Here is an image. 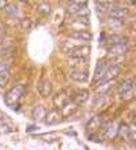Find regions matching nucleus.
Returning a JSON list of instances; mask_svg holds the SVG:
<instances>
[{"label": "nucleus", "instance_id": "obj_22", "mask_svg": "<svg viewBox=\"0 0 136 150\" xmlns=\"http://www.w3.org/2000/svg\"><path fill=\"white\" fill-rule=\"evenodd\" d=\"M8 76H10V72H8V67L6 64L0 63V86H3L4 83L8 81Z\"/></svg>", "mask_w": 136, "mask_h": 150}, {"label": "nucleus", "instance_id": "obj_10", "mask_svg": "<svg viewBox=\"0 0 136 150\" xmlns=\"http://www.w3.org/2000/svg\"><path fill=\"white\" fill-rule=\"evenodd\" d=\"M90 55V47L89 45H79L70 52V57H83V59H89Z\"/></svg>", "mask_w": 136, "mask_h": 150}, {"label": "nucleus", "instance_id": "obj_4", "mask_svg": "<svg viewBox=\"0 0 136 150\" xmlns=\"http://www.w3.org/2000/svg\"><path fill=\"white\" fill-rule=\"evenodd\" d=\"M118 123L117 122H108L102 124V132L108 139H114L118 134Z\"/></svg>", "mask_w": 136, "mask_h": 150}, {"label": "nucleus", "instance_id": "obj_18", "mask_svg": "<svg viewBox=\"0 0 136 150\" xmlns=\"http://www.w3.org/2000/svg\"><path fill=\"white\" fill-rule=\"evenodd\" d=\"M38 90H39V94L42 97H48L52 93V83L49 81H42L38 87Z\"/></svg>", "mask_w": 136, "mask_h": 150}, {"label": "nucleus", "instance_id": "obj_5", "mask_svg": "<svg viewBox=\"0 0 136 150\" xmlns=\"http://www.w3.org/2000/svg\"><path fill=\"white\" fill-rule=\"evenodd\" d=\"M121 67L118 64H112V66H108V68L105 70V74L102 76L101 82H106V81H114L117 75L120 74Z\"/></svg>", "mask_w": 136, "mask_h": 150}, {"label": "nucleus", "instance_id": "obj_1", "mask_svg": "<svg viewBox=\"0 0 136 150\" xmlns=\"http://www.w3.org/2000/svg\"><path fill=\"white\" fill-rule=\"evenodd\" d=\"M23 94H25L23 86H15V87H12L11 90H10L7 94H6V97H4V100H6V104H7V105H10V107L15 105V104L18 103L20 98H22V96H23Z\"/></svg>", "mask_w": 136, "mask_h": 150}, {"label": "nucleus", "instance_id": "obj_27", "mask_svg": "<svg viewBox=\"0 0 136 150\" xmlns=\"http://www.w3.org/2000/svg\"><path fill=\"white\" fill-rule=\"evenodd\" d=\"M7 7V3L6 1H0V8H6Z\"/></svg>", "mask_w": 136, "mask_h": 150}, {"label": "nucleus", "instance_id": "obj_11", "mask_svg": "<svg viewBox=\"0 0 136 150\" xmlns=\"http://www.w3.org/2000/svg\"><path fill=\"white\" fill-rule=\"evenodd\" d=\"M61 113L58 109H51L45 115V123L47 124H57V123L61 122Z\"/></svg>", "mask_w": 136, "mask_h": 150}, {"label": "nucleus", "instance_id": "obj_26", "mask_svg": "<svg viewBox=\"0 0 136 150\" xmlns=\"http://www.w3.org/2000/svg\"><path fill=\"white\" fill-rule=\"evenodd\" d=\"M37 10H38L39 12H42V14H49V12H51V6H48V4H41Z\"/></svg>", "mask_w": 136, "mask_h": 150}, {"label": "nucleus", "instance_id": "obj_14", "mask_svg": "<svg viewBox=\"0 0 136 150\" xmlns=\"http://www.w3.org/2000/svg\"><path fill=\"white\" fill-rule=\"evenodd\" d=\"M114 81H106V82H101L99 85L97 86V89H95V91L97 93H99V94H108L109 91L112 90V87H113V85H114Z\"/></svg>", "mask_w": 136, "mask_h": 150}, {"label": "nucleus", "instance_id": "obj_12", "mask_svg": "<svg viewBox=\"0 0 136 150\" xmlns=\"http://www.w3.org/2000/svg\"><path fill=\"white\" fill-rule=\"evenodd\" d=\"M68 101H71L70 94H67L66 91H58L57 94H54L53 97V103L57 108H63Z\"/></svg>", "mask_w": 136, "mask_h": 150}, {"label": "nucleus", "instance_id": "obj_9", "mask_svg": "<svg viewBox=\"0 0 136 150\" xmlns=\"http://www.w3.org/2000/svg\"><path fill=\"white\" fill-rule=\"evenodd\" d=\"M128 44H114V45H109L108 47L109 53L113 56H123L128 52Z\"/></svg>", "mask_w": 136, "mask_h": 150}, {"label": "nucleus", "instance_id": "obj_16", "mask_svg": "<svg viewBox=\"0 0 136 150\" xmlns=\"http://www.w3.org/2000/svg\"><path fill=\"white\" fill-rule=\"evenodd\" d=\"M120 137H123V138H132L133 135V128L132 127H128L127 124H121V126H118V134Z\"/></svg>", "mask_w": 136, "mask_h": 150}, {"label": "nucleus", "instance_id": "obj_6", "mask_svg": "<svg viewBox=\"0 0 136 150\" xmlns=\"http://www.w3.org/2000/svg\"><path fill=\"white\" fill-rule=\"evenodd\" d=\"M75 40L79 42H89L93 38V34L87 30H75V32L70 33V40Z\"/></svg>", "mask_w": 136, "mask_h": 150}, {"label": "nucleus", "instance_id": "obj_13", "mask_svg": "<svg viewBox=\"0 0 136 150\" xmlns=\"http://www.w3.org/2000/svg\"><path fill=\"white\" fill-rule=\"evenodd\" d=\"M86 7V1H71L67 7V11L72 14V15H76L82 11V8Z\"/></svg>", "mask_w": 136, "mask_h": 150}, {"label": "nucleus", "instance_id": "obj_15", "mask_svg": "<svg viewBox=\"0 0 136 150\" xmlns=\"http://www.w3.org/2000/svg\"><path fill=\"white\" fill-rule=\"evenodd\" d=\"M76 109H78V105H76L74 101H68V103L61 108L60 113H61V116H71L72 113L76 112Z\"/></svg>", "mask_w": 136, "mask_h": 150}, {"label": "nucleus", "instance_id": "obj_2", "mask_svg": "<svg viewBox=\"0 0 136 150\" xmlns=\"http://www.w3.org/2000/svg\"><path fill=\"white\" fill-rule=\"evenodd\" d=\"M106 12H108V15H109V19H116V21L124 19L125 16H128V14H129L128 8L123 7V6H117V4H112L108 8Z\"/></svg>", "mask_w": 136, "mask_h": 150}, {"label": "nucleus", "instance_id": "obj_19", "mask_svg": "<svg viewBox=\"0 0 136 150\" xmlns=\"http://www.w3.org/2000/svg\"><path fill=\"white\" fill-rule=\"evenodd\" d=\"M87 98H89V91L87 90H78L76 94H74V103L76 104V105L85 103Z\"/></svg>", "mask_w": 136, "mask_h": 150}, {"label": "nucleus", "instance_id": "obj_23", "mask_svg": "<svg viewBox=\"0 0 136 150\" xmlns=\"http://www.w3.org/2000/svg\"><path fill=\"white\" fill-rule=\"evenodd\" d=\"M110 45H114V44H128V38L124 36H112L109 40Z\"/></svg>", "mask_w": 136, "mask_h": 150}, {"label": "nucleus", "instance_id": "obj_7", "mask_svg": "<svg viewBox=\"0 0 136 150\" xmlns=\"http://www.w3.org/2000/svg\"><path fill=\"white\" fill-rule=\"evenodd\" d=\"M70 78L75 82L86 83L89 81V72H87V70H74V68H71Z\"/></svg>", "mask_w": 136, "mask_h": 150}, {"label": "nucleus", "instance_id": "obj_25", "mask_svg": "<svg viewBox=\"0 0 136 150\" xmlns=\"http://www.w3.org/2000/svg\"><path fill=\"white\" fill-rule=\"evenodd\" d=\"M6 11H7V14H8V15L15 16L16 14H18V11H19V10H18V7H16V6H14V4H11V6H7V7H6Z\"/></svg>", "mask_w": 136, "mask_h": 150}, {"label": "nucleus", "instance_id": "obj_17", "mask_svg": "<svg viewBox=\"0 0 136 150\" xmlns=\"http://www.w3.org/2000/svg\"><path fill=\"white\" fill-rule=\"evenodd\" d=\"M106 68H108V66H106L105 62H98L97 67H95V74H94V81H101Z\"/></svg>", "mask_w": 136, "mask_h": 150}, {"label": "nucleus", "instance_id": "obj_24", "mask_svg": "<svg viewBox=\"0 0 136 150\" xmlns=\"http://www.w3.org/2000/svg\"><path fill=\"white\" fill-rule=\"evenodd\" d=\"M19 25H20V29H23V30H30V29L33 28V21H31V18H22Z\"/></svg>", "mask_w": 136, "mask_h": 150}, {"label": "nucleus", "instance_id": "obj_8", "mask_svg": "<svg viewBox=\"0 0 136 150\" xmlns=\"http://www.w3.org/2000/svg\"><path fill=\"white\" fill-rule=\"evenodd\" d=\"M89 59H83V57H68V66H71V68L74 70H87L89 66Z\"/></svg>", "mask_w": 136, "mask_h": 150}, {"label": "nucleus", "instance_id": "obj_3", "mask_svg": "<svg viewBox=\"0 0 136 150\" xmlns=\"http://www.w3.org/2000/svg\"><path fill=\"white\" fill-rule=\"evenodd\" d=\"M118 94L123 97V98L128 100V98H132L133 97V81L131 78L125 79L123 82L120 83V86H118Z\"/></svg>", "mask_w": 136, "mask_h": 150}, {"label": "nucleus", "instance_id": "obj_21", "mask_svg": "<svg viewBox=\"0 0 136 150\" xmlns=\"http://www.w3.org/2000/svg\"><path fill=\"white\" fill-rule=\"evenodd\" d=\"M45 115H47V111H45V108L42 107V105H37V107L33 109V117H34V120H42V119H45Z\"/></svg>", "mask_w": 136, "mask_h": 150}, {"label": "nucleus", "instance_id": "obj_20", "mask_svg": "<svg viewBox=\"0 0 136 150\" xmlns=\"http://www.w3.org/2000/svg\"><path fill=\"white\" fill-rule=\"evenodd\" d=\"M102 124H104V120H102L101 116H95V117H93V120L87 124V128H89L90 131L91 130L95 131V130H98V128H101Z\"/></svg>", "mask_w": 136, "mask_h": 150}]
</instances>
